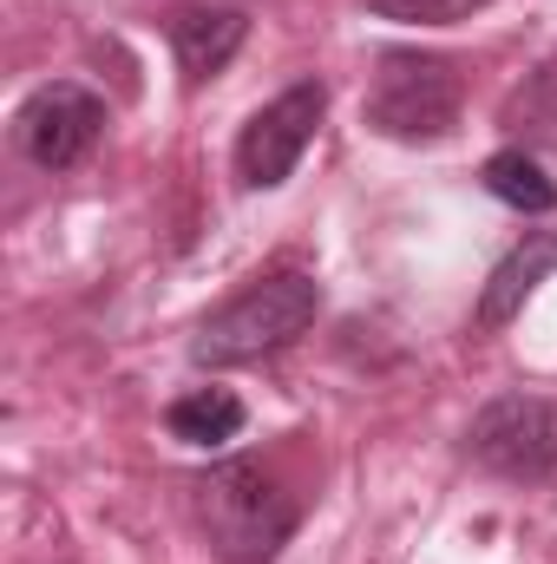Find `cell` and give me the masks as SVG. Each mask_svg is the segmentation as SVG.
Listing matches in <instances>:
<instances>
[{"mask_svg":"<svg viewBox=\"0 0 557 564\" xmlns=\"http://www.w3.org/2000/svg\"><path fill=\"white\" fill-rule=\"evenodd\" d=\"M321 315V282L308 270H270L250 289H237L223 308H210L190 335V361L197 368H250L270 361L282 348H295Z\"/></svg>","mask_w":557,"mask_h":564,"instance_id":"6da1fadb","label":"cell"},{"mask_svg":"<svg viewBox=\"0 0 557 564\" xmlns=\"http://www.w3.org/2000/svg\"><path fill=\"white\" fill-rule=\"evenodd\" d=\"M190 492H197V525L217 564H276L302 525V506L256 459H217L190 479Z\"/></svg>","mask_w":557,"mask_h":564,"instance_id":"7a4b0ae2","label":"cell"},{"mask_svg":"<svg viewBox=\"0 0 557 564\" xmlns=\"http://www.w3.org/2000/svg\"><path fill=\"white\" fill-rule=\"evenodd\" d=\"M361 119L394 144H439L466 119V79L446 53L387 46L374 59V86L361 99Z\"/></svg>","mask_w":557,"mask_h":564,"instance_id":"3957f363","label":"cell"},{"mask_svg":"<svg viewBox=\"0 0 557 564\" xmlns=\"http://www.w3.org/2000/svg\"><path fill=\"white\" fill-rule=\"evenodd\" d=\"M459 453H466L479 473L505 479V486H545L557 473V401L525 394V388L492 394V401L472 414Z\"/></svg>","mask_w":557,"mask_h":564,"instance_id":"277c9868","label":"cell"},{"mask_svg":"<svg viewBox=\"0 0 557 564\" xmlns=\"http://www.w3.org/2000/svg\"><path fill=\"white\" fill-rule=\"evenodd\" d=\"M328 119V86L321 79H295L282 86L270 106H256L237 132V184L243 191H282L302 164V151L315 144Z\"/></svg>","mask_w":557,"mask_h":564,"instance_id":"5b68a950","label":"cell"},{"mask_svg":"<svg viewBox=\"0 0 557 564\" xmlns=\"http://www.w3.org/2000/svg\"><path fill=\"white\" fill-rule=\"evenodd\" d=\"M106 126H112V112H106V99H99L92 86H79V79H46V86H33V93L20 99V112H13V144H20V158L40 164V171H73V164L92 158V144L106 139Z\"/></svg>","mask_w":557,"mask_h":564,"instance_id":"8992f818","label":"cell"},{"mask_svg":"<svg viewBox=\"0 0 557 564\" xmlns=\"http://www.w3.org/2000/svg\"><path fill=\"white\" fill-rule=\"evenodd\" d=\"M557 270V230H525L499 263H492V276L479 289V302H472V328L479 335H499L532 295H538V282Z\"/></svg>","mask_w":557,"mask_h":564,"instance_id":"52a82bcc","label":"cell"},{"mask_svg":"<svg viewBox=\"0 0 557 564\" xmlns=\"http://www.w3.org/2000/svg\"><path fill=\"white\" fill-rule=\"evenodd\" d=\"M164 33H171V53H177L184 86H204V79H217V73L243 53L250 13H243V7H184V13H171Z\"/></svg>","mask_w":557,"mask_h":564,"instance_id":"ba28073f","label":"cell"},{"mask_svg":"<svg viewBox=\"0 0 557 564\" xmlns=\"http://www.w3.org/2000/svg\"><path fill=\"white\" fill-rule=\"evenodd\" d=\"M243 421H250V408H243L230 388H190V394H177V401L164 408L171 440H177V446H197V453L230 446V440L243 433Z\"/></svg>","mask_w":557,"mask_h":564,"instance_id":"9c48e42d","label":"cell"},{"mask_svg":"<svg viewBox=\"0 0 557 564\" xmlns=\"http://www.w3.org/2000/svg\"><path fill=\"white\" fill-rule=\"evenodd\" d=\"M479 184L505 204V210H518V217H545V210H557V177L532 158V151H492L485 158V171H479Z\"/></svg>","mask_w":557,"mask_h":564,"instance_id":"30bf717a","label":"cell"},{"mask_svg":"<svg viewBox=\"0 0 557 564\" xmlns=\"http://www.w3.org/2000/svg\"><path fill=\"white\" fill-rule=\"evenodd\" d=\"M479 7H492V0H368L374 20H401V26H459Z\"/></svg>","mask_w":557,"mask_h":564,"instance_id":"8fae6325","label":"cell"},{"mask_svg":"<svg viewBox=\"0 0 557 564\" xmlns=\"http://www.w3.org/2000/svg\"><path fill=\"white\" fill-rule=\"evenodd\" d=\"M505 119H545V126H557V59H545L532 73V86L505 106Z\"/></svg>","mask_w":557,"mask_h":564,"instance_id":"7c38bea8","label":"cell"}]
</instances>
